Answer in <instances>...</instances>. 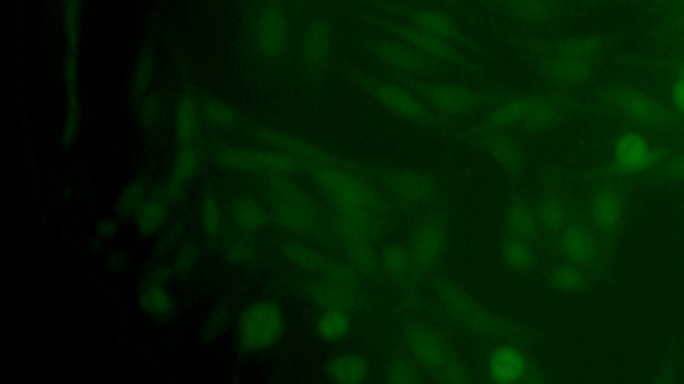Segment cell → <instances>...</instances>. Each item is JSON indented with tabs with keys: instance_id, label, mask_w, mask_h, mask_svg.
<instances>
[{
	"instance_id": "obj_1",
	"label": "cell",
	"mask_w": 684,
	"mask_h": 384,
	"mask_svg": "<svg viewBox=\"0 0 684 384\" xmlns=\"http://www.w3.org/2000/svg\"><path fill=\"white\" fill-rule=\"evenodd\" d=\"M371 7L377 14L407 22L440 41L453 44L467 52L481 51V44L472 38L443 7L400 0H372Z\"/></svg>"
},
{
	"instance_id": "obj_2",
	"label": "cell",
	"mask_w": 684,
	"mask_h": 384,
	"mask_svg": "<svg viewBox=\"0 0 684 384\" xmlns=\"http://www.w3.org/2000/svg\"><path fill=\"white\" fill-rule=\"evenodd\" d=\"M479 5L522 35L550 32L567 15L564 0H479Z\"/></svg>"
},
{
	"instance_id": "obj_3",
	"label": "cell",
	"mask_w": 684,
	"mask_h": 384,
	"mask_svg": "<svg viewBox=\"0 0 684 384\" xmlns=\"http://www.w3.org/2000/svg\"><path fill=\"white\" fill-rule=\"evenodd\" d=\"M365 21L378 32H383L384 36L404 41L414 51L419 52L420 55L427 58L430 62L438 64V66H456L461 67V69H469L472 66L471 60L466 55L468 52L453 46V44L447 43V41H440V39L411 26L407 22L377 13L365 15Z\"/></svg>"
},
{
	"instance_id": "obj_4",
	"label": "cell",
	"mask_w": 684,
	"mask_h": 384,
	"mask_svg": "<svg viewBox=\"0 0 684 384\" xmlns=\"http://www.w3.org/2000/svg\"><path fill=\"white\" fill-rule=\"evenodd\" d=\"M280 308L269 300H255L242 310L238 319V343L245 352H263L280 343L283 334Z\"/></svg>"
},
{
	"instance_id": "obj_5",
	"label": "cell",
	"mask_w": 684,
	"mask_h": 384,
	"mask_svg": "<svg viewBox=\"0 0 684 384\" xmlns=\"http://www.w3.org/2000/svg\"><path fill=\"white\" fill-rule=\"evenodd\" d=\"M291 22L278 0H272L258 14L254 39L258 50L266 57L277 58L285 54L291 41Z\"/></svg>"
},
{
	"instance_id": "obj_6",
	"label": "cell",
	"mask_w": 684,
	"mask_h": 384,
	"mask_svg": "<svg viewBox=\"0 0 684 384\" xmlns=\"http://www.w3.org/2000/svg\"><path fill=\"white\" fill-rule=\"evenodd\" d=\"M369 50L380 62L391 67L399 74L408 75V77L432 74L440 69V66L414 51L404 41L388 38V36L372 41Z\"/></svg>"
},
{
	"instance_id": "obj_7",
	"label": "cell",
	"mask_w": 684,
	"mask_h": 384,
	"mask_svg": "<svg viewBox=\"0 0 684 384\" xmlns=\"http://www.w3.org/2000/svg\"><path fill=\"white\" fill-rule=\"evenodd\" d=\"M658 152L643 136L636 133H623L615 146L616 169L623 174H636L652 166Z\"/></svg>"
},
{
	"instance_id": "obj_8",
	"label": "cell",
	"mask_w": 684,
	"mask_h": 384,
	"mask_svg": "<svg viewBox=\"0 0 684 384\" xmlns=\"http://www.w3.org/2000/svg\"><path fill=\"white\" fill-rule=\"evenodd\" d=\"M335 46L332 24L324 19L311 22L301 39V57L308 69H319L329 60Z\"/></svg>"
},
{
	"instance_id": "obj_9",
	"label": "cell",
	"mask_w": 684,
	"mask_h": 384,
	"mask_svg": "<svg viewBox=\"0 0 684 384\" xmlns=\"http://www.w3.org/2000/svg\"><path fill=\"white\" fill-rule=\"evenodd\" d=\"M217 160L226 169H240V171H258V169L278 167L282 160L272 152L257 151V150L227 149L222 150L217 155Z\"/></svg>"
},
{
	"instance_id": "obj_10",
	"label": "cell",
	"mask_w": 684,
	"mask_h": 384,
	"mask_svg": "<svg viewBox=\"0 0 684 384\" xmlns=\"http://www.w3.org/2000/svg\"><path fill=\"white\" fill-rule=\"evenodd\" d=\"M365 83L378 99L383 100L386 105L399 111L402 115L416 119L421 118V116L425 118L427 115L424 107H421L413 96L405 93L402 88L394 87V86L380 82V80L371 79V78H365Z\"/></svg>"
},
{
	"instance_id": "obj_11",
	"label": "cell",
	"mask_w": 684,
	"mask_h": 384,
	"mask_svg": "<svg viewBox=\"0 0 684 384\" xmlns=\"http://www.w3.org/2000/svg\"><path fill=\"white\" fill-rule=\"evenodd\" d=\"M174 127L177 147L194 144L197 133H199V103L196 97L191 96L180 97L177 111H175Z\"/></svg>"
},
{
	"instance_id": "obj_12",
	"label": "cell",
	"mask_w": 684,
	"mask_h": 384,
	"mask_svg": "<svg viewBox=\"0 0 684 384\" xmlns=\"http://www.w3.org/2000/svg\"><path fill=\"white\" fill-rule=\"evenodd\" d=\"M525 369L527 367L522 353L511 347H503L492 356L491 371L497 382H516L525 374Z\"/></svg>"
},
{
	"instance_id": "obj_13",
	"label": "cell",
	"mask_w": 684,
	"mask_h": 384,
	"mask_svg": "<svg viewBox=\"0 0 684 384\" xmlns=\"http://www.w3.org/2000/svg\"><path fill=\"white\" fill-rule=\"evenodd\" d=\"M171 208V206L166 205L157 195L152 199L144 200L135 215L139 233L143 236H149L160 231L168 222Z\"/></svg>"
},
{
	"instance_id": "obj_14",
	"label": "cell",
	"mask_w": 684,
	"mask_h": 384,
	"mask_svg": "<svg viewBox=\"0 0 684 384\" xmlns=\"http://www.w3.org/2000/svg\"><path fill=\"white\" fill-rule=\"evenodd\" d=\"M595 224L603 230H615L623 218V207L619 197L614 192L605 191L597 195L592 210Z\"/></svg>"
},
{
	"instance_id": "obj_15",
	"label": "cell",
	"mask_w": 684,
	"mask_h": 384,
	"mask_svg": "<svg viewBox=\"0 0 684 384\" xmlns=\"http://www.w3.org/2000/svg\"><path fill=\"white\" fill-rule=\"evenodd\" d=\"M622 105L631 119L642 124H655L663 118L661 107L651 97L642 94H628L623 97Z\"/></svg>"
},
{
	"instance_id": "obj_16",
	"label": "cell",
	"mask_w": 684,
	"mask_h": 384,
	"mask_svg": "<svg viewBox=\"0 0 684 384\" xmlns=\"http://www.w3.org/2000/svg\"><path fill=\"white\" fill-rule=\"evenodd\" d=\"M138 306L147 315L163 316L171 313L172 300L162 282L153 280L139 295Z\"/></svg>"
},
{
	"instance_id": "obj_17",
	"label": "cell",
	"mask_w": 684,
	"mask_h": 384,
	"mask_svg": "<svg viewBox=\"0 0 684 384\" xmlns=\"http://www.w3.org/2000/svg\"><path fill=\"white\" fill-rule=\"evenodd\" d=\"M233 219L244 233L257 231L265 221L263 208L252 197H240L233 203Z\"/></svg>"
},
{
	"instance_id": "obj_18",
	"label": "cell",
	"mask_w": 684,
	"mask_h": 384,
	"mask_svg": "<svg viewBox=\"0 0 684 384\" xmlns=\"http://www.w3.org/2000/svg\"><path fill=\"white\" fill-rule=\"evenodd\" d=\"M199 166V155L196 144L177 147V155H175L174 163H172L171 178L189 186L196 175Z\"/></svg>"
},
{
	"instance_id": "obj_19",
	"label": "cell",
	"mask_w": 684,
	"mask_h": 384,
	"mask_svg": "<svg viewBox=\"0 0 684 384\" xmlns=\"http://www.w3.org/2000/svg\"><path fill=\"white\" fill-rule=\"evenodd\" d=\"M80 3L82 0H66V29H68V58L66 66L78 67L79 46Z\"/></svg>"
},
{
	"instance_id": "obj_20",
	"label": "cell",
	"mask_w": 684,
	"mask_h": 384,
	"mask_svg": "<svg viewBox=\"0 0 684 384\" xmlns=\"http://www.w3.org/2000/svg\"><path fill=\"white\" fill-rule=\"evenodd\" d=\"M564 249L572 261L582 263L594 254V242L582 228H569L564 235Z\"/></svg>"
},
{
	"instance_id": "obj_21",
	"label": "cell",
	"mask_w": 684,
	"mask_h": 384,
	"mask_svg": "<svg viewBox=\"0 0 684 384\" xmlns=\"http://www.w3.org/2000/svg\"><path fill=\"white\" fill-rule=\"evenodd\" d=\"M199 213L206 236L216 239L222 228V213L218 202L210 195H205L199 202Z\"/></svg>"
},
{
	"instance_id": "obj_22",
	"label": "cell",
	"mask_w": 684,
	"mask_h": 384,
	"mask_svg": "<svg viewBox=\"0 0 684 384\" xmlns=\"http://www.w3.org/2000/svg\"><path fill=\"white\" fill-rule=\"evenodd\" d=\"M428 94L445 107L456 108V110L468 108L472 103V96L460 88L438 86V87L428 88Z\"/></svg>"
},
{
	"instance_id": "obj_23",
	"label": "cell",
	"mask_w": 684,
	"mask_h": 384,
	"mask_svg": "<svg viewBox=\"0 0 684 384\" xmlns=\"http://www.w3.org/2000/svg\"><path fill=\"white\" fill-rule=\"evenodd\" d=\"M202 111L208 121L222 126H230L237 122V114L226 103L217 97L208 96L202 100Z\"/></svg>"
},
{
	"instance_id": "obj_24",
	"label": "cell",
	"mask_w": 684,
	"mask_h": 384,
	"mask_svg": "<svg viewBox=\"0 0 684 384\" xmlns=\"http://www.w3.org/2000/svg\"><path fill=\"white\" fill-rule=\"evenodd\" d=\"M144 186L143 183L134 182L127 186L122 191L118 199V211L124 216L137 215L139 208L144 203Z\"/></svg>"
},
{
	"instance_id": "obj_25",
	"label": "cell",
	"mask_w": 684,
	"mask_h": 384,
	"mask_svg": "<svg viewBox=\"0 0 684 384\" xmlns=\"http://www.w3.org/2000/svg\"><path fill=\"white\" fill-rule=\"evenodd\" d=\"M201 255V247L193 241H188L180 247V252L175 256L174 271L180 277H185L196 266Z\"/></svg>"
},
{
	"instance_id": "obj_26",
	"label": "cell",
	"mask_w": 684,
	"mask_h": 384,
	"mask_svg": "<svg viewBox=\"0 0 684 384\" xmlns=\"http://www.w3.org/2000/svg\"><path fill=\"white\" fill-rule=\"evenodd\" d=\"M153 59L150 57H144L138 67L137 77H135V94L142 97L149 90L152 83Z\"/></svg>"
},
{
	"instance_id": "obj_27",
	"label": "cell",
	"mask_w": 684,
	"mask_h": 384,
	"mask_svg": "<svg viewBox=\"0 0 684 384\" xmlns=\"http://www.w3.org/2000/svg\"><path fill=\"white\" fill-rule=\"evenodd\" d=\"M345 327H347V320H345L341 314H328V315H325L324 319L319 322V331H321L325 336H328V338L344 333Z\"/></svg>"
},
{
	"instance_id": "obj_28",
	"label": "cell",
	"mask_w": 684,
	"mask_h": 384,
	"mask_svg": "<svg viewBox=\"0 0 684 384\" xmlns=\"http://www.w3.org/2000/svg\"><path fill=\"white\" fill-rule=\"evenodd\" d=\"M224 250V258H227L235 263H241V261H246L247 259L252 258V249L246 244L240 243V242H230V243L225 244Z\"/></svg>"
},
{
	"instance_id": "obj_29",
	"label": "cell",
	"mask_w": 684,
	"mask_h": 384,
	"mask_svg": "<svg viewBox=\"0 0 684 384\" xmlns=\"http://www.w3.org/2000/svg\"><path fill=\"white\" fill-rule=\"evenodd\" d=\"M161 102L155 96H149L142 105V118L144 123L152 124L157 121L161 114Z\"/></svg>"
},
{
	"instance_id": "obj_30",
	"label": "cell",
	"mask_w": 684,
	"mask_h": 384,
	"mask_svg": "<svg viewBox=\"0 0 684 384\" xmlns=\"http://www.w3.org/2000/svg\"><path fill=\"white\" fill-rule=\"evenodd\" d=\"M558 282L560 288L566 289H578L582 286V277H580L579 272L575 271V270H561L560 274L558 275Z\"/></svg>"
},
{
	"instance_id": "obj_31",
	"label": "cell",
	"mask_w": 684,
	"mask_h": 384,
	"mask_svg": "<svg viewBox=\"0 0 684 384\" xmlns=\"http://www.w3.org/2000/svg\"><path fill=\"white\" fill-rule=\"evenodd\" d=\"M185 227V219H180V221L175 222V224H172L171 230L168 231V233H166L165 238L162 239L163 244L162 246H160L161 250L165 249V247H171L172 244L177 243V241L180 239V236L182 235Z\"/></svg>"
},
{
	"instance_id": "obj_32",
	"label": "cell",
	"mask_w": 684,
	"mask_h": 384,
	"mask_svg": "<svg viewBox=\"0 0 684 384\" xmlns=\"http://www.w3.org/2000/svg\"><path fill=\"white\" fill-rule=\"evenodd\" d=\"M671 99L677 110L684 114V69L672 87Z\"/></svg>"
},
{
	"instance_id": "obj_33",
	"label": "cell",
	"mask_w": 684,
	"mask_h": 384,
	"mask_svg": "<svg viewBox=\"0 0 684 384\" xmlns=\"http://www.w3.org/2000/svg\"><path fill=\"white\" fill-rule=\"evenodd\" d=\"M400 2L417 3V5H438V7H453L460 0H400Z\"/></svg>"
},
{
	"instance_id": "obj_34",
	"label": "cell",
	"mask_w": 684,
	"mask_h": 384,
	"mask_svg": "<svg viewBox=\"0 0 684 384\" xmlns=\"http://www.w3.org/2000/svg\"><path fill=\"white\" fill-rule=\"evenodd\" d=\"M508 256H510V261L513 264H522L527 259V252L522 247H513L510 252H508Z\"/></svg>"
},
{
	"instance_id": "obj_35",
	"label": "cell",
	"mask_w": 684,
	"mask_h": 384,
	"mask_svg": "<svg viewBox=\"0 0 684 384\" xmlns=\"http://www.w3.org/2000/svg\"><path fill=\"white\" fill-rule=\"evenodd\" d=\"M683 23H684V18H683Z\"/></svg>"
}]
</instances>
